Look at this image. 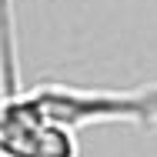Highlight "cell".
<instances>
[{"label": "cell", "mask_w": 157, "mask_h": 157, "mask_svg": "<svg viewBox=\"0 0 157 157\" xmlns=\"http://www.w3.org/2000/svg\"><path fill=\"white\" fill-rule=\"evenodd\" d=\"M33 114L70 127L90 124H157V84H144L134 90H87V87H67V84H40L33 90H20Z\"/></svg>", "instance_id": "cell-1"}, {"label": "cell", "mask_w": 157, "mask_h": 157, "mask_svg": "<svg viewBox=\"0 0 157 157\" xmlns=\"http://www.w3.org/2000/svg\"><path fill=\"white\" fill-rule=\"evenodd\" d=\"M0 157H77V137L33 114L24 94H10L0 97Z\"/></svg>", "instance_id": "cell-2"}]
</instances>
